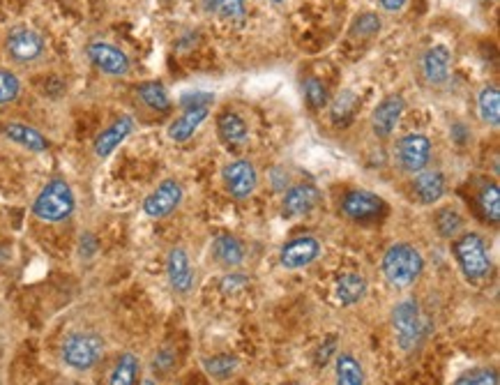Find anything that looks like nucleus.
<instances>
[{"label":"nucleus","instance_id":"10","mask_svg":"<svg viewBox=\"0 0 500 385\" xmlns=\"http://www.w3.org/2000/svg\"><path fill=\"white\" fill-rule=\"evenodd\" d=\"M85 53H88V60L107 76H125L131 68L130 56L111 42H91L85 46Z\"/></svg>","mask_w":500,"mask_h":385},{"label":"nucleus","instance_id":"2","mask_svg":"<svg viewBox=\"0 0 500 385\" xmlns=\"http://www.w3.org/2000/svg\"><path fill=\"white\" fill-rule=\"evenodd\" d=\"M452 254L468 282L482 284L489 279L494 263H491L489 245L480 233L464 231L456 238H452Z\"/></svg>","mask_w":500,"mask_h":385},{"label":"nucleus","instance_id":"42","mask_svg":"<svg viewBox=\"0 0 500 385\" xmlns=\"http://www.w3.org/2000/svg\"><path fill=\"white\" fill-rule=\"evenodd\" d=\"M284 385H300V383H284Z\"/></svg>","mask_w":500,"mask_h":385},{"label":"nucleus","instance_id":"25","mask_svg":"<svg viewBox=\"0 0 500 385\" xmlns=\"http://www.w3.org/2000/svg\"><path fill=\"white\" fill-rule=\"evenodd\" d=\"M139 372H141V363L134 353H123L118 357L115 367L111 369L108 376V385H137L139 383Z\"/></svg>","mask_w":500,"mask_h":385},{"label":"nucleus","instance_id":"14","mask_svg":"<svg viewBox=\"0 0 500 385\" xmlns=\"http://www.w3.org/2000/svg\"><path fill=\"white\" fill-rule=\"evenodd\" d=\"M404 111H406L404 97L387 95L385 100L374 108V114H371V130H374V134L381 136V139L393 136V132L397 130L399 120H401Z\"/></svg>","mask_w":500,"mask_h":385},{"label":"nucleus","instance_id":"20","mask_svg":"<svg viewBox=\"0 0 500 385\" xmlns=\"http://www.w3.org/2000/svg\"><path fill=\"white\" fill-rule=\"evenodd\" d=\"M212 259L224 268H238L245 261V245L231 233H219L212 240Z\"/></svg>","mask_w":500,"mask_h":385},{"label":"nucleus","instance_id":"13","mask_svg":"<svg viewBox=\"0 0 500 385\" xmlns=\"http://www.w3.org/2000/svg\"><path fill=\"white\" fill-rule=\"evenodd\" d=\"M166 277H169L171 289L176 293L185 295L192 291L194 286V268H192V259H189L187 250L185 247H173L166 256Z\"/></svg>","mask_w":500,"mask_h":385},{"label":"nucleus","instance_id":"40","mask_svg":"<svg viewBox=\"0 0 500 385\" xmlns=\"http://www.w3.org/2000/svg\"><path fill=\"white\" fill-rule=\"evenodd\" d=\"M409 0H381V7L385 12H399L404 10V5Z\"/></svg>","mask_w":500,"mask_h":385},{"label":"nucleus","instance_id":"18","mask_svg":"<svg viewBox=\"0 0 500 385\" xmlns=\"http://www.w3.org/2000/svg\"><path fill=\"white\" fill-rule=\"evenodd\" d=\"M413 192L422 205H433L445 197V176L438 169H422L413 178Z\"/></svg>","mask_w":500,"mask_h":385},{"label":"nucleus","instance_id":"30","mask_svg":"<svg viewBox=\"0 0 500 385\" xmlns=\"http://www.w3.org/2000/svg\"><path fill=\"white\" fill-rule=\"evenodd\" d=\"M203 367L208 372V376L217 381H226L231 379L235 369H238V357L231 356V353H219V356L205 357Z\"/></svg>","mask_w":500,"mask_h":385},{"label":"nucleus","instance_id":"5","mask_svg":"<svg viewBox=\"0 0 500 385\" xmlns=\"http://www.w3.org/2000/svg\"><path fill=\"white\" fill-rule=\"evenodd\" d=\"M65 365L76 372H88L95 367L104 356V341L92 333H72L65 337L60 349Z\"/></svg>","mask_w":500,"mask_h":385},{"label":"nucleus","instance_id":"36","mask_svg":"<svg viewBox=\"0 0 500 385\" xmlns=\"http://www.w3.org/2000/svg\"><path fill=\"white\" fill-rule=\"evenodd\" d=\"M455 385H498V372L491 367H475L461 374Z\"/></svg>","mask_w":500,"mask_h":385},{"label":"nucleus","instance_id":"34","mask_svg":"<svg viewBox=\"0 0 500 385\" xmlns=\"http://www.w3.org/2000/svg\"><path fill=\"white\" fill-rule=\"evenodd\" d=\"M355 107H358V95H355V92H351V91L339 92V95L335 97V102L330 104L332 120L339 123V120L351 118L353 111H355Z\"/></svg>","mask_w":500,"mask_h":385},{"label":"nucleus","instance_id":"7","mask_svg":"<svg viewBox=\"0 0 500 385\" xmlns=\"http://www.w3.org/2000/svg\"><path fill=\"white\" fill-rule=\"evenodd\" d=\"M5 52L14 63H35L44 53V37L30 26H14L5 37Z\"/></svg>","mask_w":500,"mask_h":385},{"label":"nucleus","instance_id":"38","mask_svg":"<svg viewBox=\"0 0 500 385\" xmlns=\"http://www.w3.org/2000/svg\"><path fill=\"white\" fill-rule=\"evenodd\" d=\"M245 286H247V277H245V275H238V272H234L231 277L222 279L224 293H235V291L245 289Z\"/></svg>","mask_w":500,"mask_h":385},{"label":"nucleus","instance_id":"4","mask_svg":"<svg viewBox=\"0 0 500 385\" xmlns=\"http://www.w3.org/2000/svg\"><path fill=\"white\" fill-rule=\"evenodd\" d=\"M390 323H393L394 340L401 351H413L425 340V317L416 298L399 301L390 312Z\"/></svg>","mask_w":500,"mask_h":385},{"label":"nucleus","instance_id":"12","mask_svg":"<svg viewBox=\"0 0 500 385\" xmlns=\"http://www.w3.org/2000/svg\"><path fill=\"white\" fill-rule=\"evenodd\" d=\"M385 208L381 197H376L374 192L367 189H353L341 201V213L353 221H367L381 215V210Z\"/></svg>","mask_w":500,"mask_h":385},{"label":"nucleus","instance_id":"35","mask_svg":"<svg viewBox=\"0 0 500 385\" xmlns=\"http://www.w3.org/2000/svg\"><path fill=\"white\" fill-rule=\"evenodd\" d=\"M21 92V81L10 69H0V107L14 102Z\"/></svg>","mask_w":500,"mask_h":385},{"label":"nucleus","instance_id":"41","mask_svg":"<svg viewBox=\"0 0 500 385\" xmlns=\"http://www.w3.org/2000/svg\"><path fill=\"white\" fill-rule=\"evenodd\" d=\"M270 3H284V0H270Z\"/></svg>","mask_w":500,"mask_h":385},{"label":"nucleus","instance_id":"29","mask_svg":"<svg viewBox=\"0 0 500 385\" xmlns=\"http://www.w3.org/2000/svg\"><path fill=\"white\" fill-rule=\"evenodd\" d=\"M436 229L443 238L452 240L456 238L464 229V217L459 215V210L452 208V205H445L436 213Z\"/></svg>","mask_w":500,"mask_h":385},{"label":"nucleus","instance_id":"22","mask_svg":"<svg viewBox=\"0 0 500 385\" xmlns=\"http://www.w3.org/2000/svg\"><path fill=\"white\" fill-rule=\"evenodd\" d=\"M3 132H5V136L12 143L26 148L30 153H44V150H49V139L42 132L35 130V127L21 125V123H7L3 127Z\"/></svg>","mask_w":500,"mask_h":385},{"label":"nucleus","instance_id":"17","mask_svg":"<svg viewBox=\"0 0 500 385\" xmlns=\"http://www.w3.org/2000/svg\"><path fill=\"white\" fill-rule=\"evenodd\" d=\"M321 201L319 188L307 185V182H300V185H293L284 192L282 198V210H284L286 217H300L312 213Z\"/></svg>","mask_w":500,"mask_h":385},{"label":"nucleus","instance_id":"8","mask_svg":"<svg viewBox=\"0 0 500 385\" xmlns=\"http://www.w3.org/2000/svg\"><path fill=\"white\" fill-rule=\"evenodd\" d=\"M397 162L406 173H420L422 169H426L429 159H432V141L429 136L422 132H410V134L401 136L397 143Z\"/></svg>","mask_w":500,"mask_h":385},{"label":"nucleus","instance_id":"39","mask_svg":"<svg viewBox=\"0 0 500 385\" xmlns=\"http://www.w3.org/2000/svg\"><path fill=\"white\" fill-rule=\"evenodd\" d=\"M335 349H337V344H335V337H330V340H325V346H321L319 349V353H316V365H325L328 363V357L335 353Z\"/></svg>","mask_w":500,"mask_h":385},{"label":"nucleus","instance_id":"32","mask_svg":"<svg viewBox=\"0 0 500 385\" xmlns=\"http://www.w3.org/2000/svg\"><path fill=\"white\" fill-rule=\"evenodd\" d=\"M383 21L378 14H374V12H364V14H360L355 21H353V37H360V40H367V37H374V35H378V30H381Z\"/></svg>","mask_w":500,"mask_h":385},{"label":"nucleus","instance_id":"23","mask_svg":"<svg viewBox=\"0 0 500 385\" xmlns=\"http://www.w3.org/2000/svg\"><path fill=\"white\" fill-rule=\"evenodd\" d=\"M335 385H367L362 363L353 353L335 356Z\"/></svg>","mask_w":500,"mask_h":385},{"label":"nucleus","instance_id":"24","mask_svg":"<svg viewBox=\"0 0 500 385\" xmlns=\"http://www.w3.org/2000/svg\"><path fill=\"white\" fill-rule=\"evenodd\" d=\"M217 132L222 136L224 143H231V146H240L250 139V130H247V123L240 118L234 111H226V114L219 116L217 120Z\"/></svg>","mask_w":500,"mask_h":385},{"label":"nucleus","instance_id":"1","mask_svg":"<svg viewBox=\"0 0 500 385\" xmlns=\"http://www.w3.org/2000/svg\"><path fill=\"white\" fill-rule=\"evenodd\" d=\"M381 270L393 289H410L425 272V256L410 243H394L383 254Z\"/></svg>","mask_w":500,"mask_h":385},{"label":"nucleus","instance_id":"19","mask_svg":"<svg viewBox=\"0 0 500 385\" xmlns=\"http://www.w3.org/2000/svg\"><path fill=\"white\" fill-rule=\"evenodd\" d=\"M208 116H210L208 107L185 108V114H182L178 120H173V123H171L169 132H166V134H169L171 141H176V143L189 141V139L196 134V130H199L205 120H208Z\"/></svg>","mask_w":500,"mask_h":385},{"label":"nucleus","instance_id":"33","mask_svg":"<svg viewBox=\"0 0 500 385\" xmlns=\"http://www.w3.org/2000/svg\"><path fill=\"white\" fill-rule=\"evenodd\" d=\"M302 91H305V97H307V102L312 104L313 108H323L325 104L330 102L328 85L321 79H316V76H309V79L302 81Z\"/></svg>","mask_w":500,"mask_h":385},{"label":"nucleus","instance_id":"3","mask_svg":"<svg viewBox=\"0 0 500 385\" xmlns=\"http://www.w3.org/2000/svg\"><path fill=\"white\" fill-rule=\"evenodd\" d=\"M75 192L69 188L63 178H53L42 188L33 204V215L49 224H58V221L69 220V215L75 213Z\"/></svg>","mask_w":500,"mask_h":385},{"label":"nucleus","instance_id":"6","mask_svg":"<svg viewBox=\"0 0 500 385\" xmlns=\"http://www.w3.org/2000/svg\"><path fill=\"white\" fill-rule=\"evenodd\" d=\"M222 180L235 201H247L258 189V171L250 159H234L222 169Z\"/></svg>","mask_w":500,"mask_h":385},{"label":"nucleus","instance_id":"28","mask_svg":"<svg viewBox=\"0 0 500 385\" xmlns=\"http://www.w3.org/2000/svg\"><path fill=\"white\" fill-rule=\"evenodd\" d=\"M478 204L482 210L484 220L491 221V224H498L500 221V188L496 182H487L478 194Z\"/></svg>","mask_w":500,"mask_h":385},{"label":"nucleus","instance_id":"31","mask_svg":"<svg viewBox=\"0 0 500 385\" xmlns=\"http://www.w3.org/2000/svg\"><path fill=\"white\" fill-rule=\"evenodd\" d=\"M201 7L219 19H240L245 14V0H201Z\"/></svg>","mask_w":500,"mask_h":385},{"label":"nucleus","instance_id":"16","mask_svg":"<svg viewBox=\"0 0 500 385\" xmlns=\"http://www.w3.org/2000/svg\"><path fill=\"white\" fill-rule=\"evenodd\" d=\"M131 132H134V118L131 116H120L102 134H97L95 143H92V153L99 159H107L108 155H114L118 150L120 143L125 141Z\"/></svg>","mask_w":500,"mask_h":385},{"label":"nucleus","instance_id":"15","mask_svg":"<svg viewBox=\"0 0 500 385\" xmlns=\"http://www.w3.org/2000/svg\"><path fill=\"white\" fill-rule=\"evenodd\" d=\"M449 74H452V52L443 44L429 46L425 52V56H422V76H425L426 84H448Z\"/></svg>","mask_w":500,"mask_h":385},{"label":"nucleus","instance_id":"27","mask_svg":"<svg viewBox=\"0 0 500 385\" xmlns=\"http://www.w3.org/2000/svg\"><path fill=\"white\" fill-rule=\"evenodd\" d=\"M137 95L139 100L148 108H153V111L164 114V111L171 108V97L169 92H166L164 84H160V81H143L137 88Z\"/></svg>","mask_w":500,"mask_h":385},{"label":"nucleus","instance_id":"11","mask_svg":"<svg viewBox=\"0 0 500 385\" xmlns=\"http://www.w3.org/2000/svg\"><path fill=\"white\" fill-rule=\"evenodd\" d=\"M321 256V243L312 236H302V238H293L282 247L279 252V263L286 270H300V268L312 266L313 261Z\"/></svg>","mask_w":500,"mask_h":385},{"label":"nucleus","instance_id":"37","mask_svg":"<svg viewBox=\"0 0 500 385\" xmlns=\"http://www.w3.org/2000/svg\"><path fill=\"white\" fill-rule=\"evenodd\" d=\"M212 102L210 92H189L180 100V104L185 108H196V107H208Z\"/></svg>","mask_w":500,"mask_h":385},{"label":"nucleus","instance_id":"9","mask_svg":"<svg viewBox=\"0 0 500 385\" xmlns=\"http://www.w3.org/2000/svg\"><path fill=\"white\" fill-rule=\"evenodd\" d=\"M182 198H185V189L178 180L169 178V180H162L153 192L146 197L143 201V213L150 217V220H164V217L173 215L178 208H180Z\"/></svg>","mask_w":500,"mask_h":385},{"label":"nucleus","instance_id":"26","mask_svg":"<svg viewBox=\"0 0 500 385\" xmlns=\"http://www.w3.org/2000/svg\"><path fill=\"white\" fill-rule=\"evenodd\" d=\"M478 114L484 125L498 127L500 123V91L498 85H487L478 95Z\"/></svg>","mask_w":500,"mask_h":385},{"label":"nucleus","instance_id":"21","mask_svg":"<svg viewBox=\"0 0 500 385\" xmlns=\"http://www.w3.org/2000/svg\"><path fill=\"white\" fill-rule=\"evenodd\" d=\"M367 291H369V284H367V279H364L362 275H358V272H344L335 282L337 301L344 307L358 305L360 301H364Z\"/></svg>","mask_w":500,"mask_h":385}]
</instances>
